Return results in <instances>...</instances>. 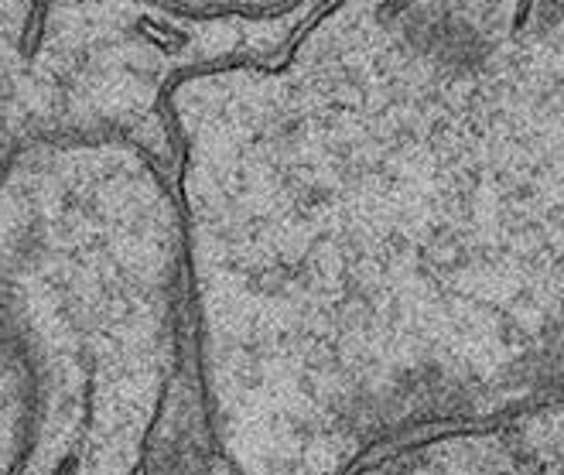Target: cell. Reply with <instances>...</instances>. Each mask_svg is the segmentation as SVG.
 I'll return each instance as SVG.
<instances>
[{
	"label": "cell",
	"mask_w": 564,
	"mask_h": 475,
	"mask_svg": "<svg viewBox=\"0 0 564 475\" xmlns=\"http://www.w3.org/2000/svg\"><path fill=\"white\" fill-rule=\"evenodd\" d=\"M169 120L219 400L401 418L564 380V0H332Z\"/></svg>",
	"instance_id": "obj_1"
},
{
	"label": "cell",
	"mask_w": 564,
	"mask_h": 475,
	"mask_svg": "<svg viewBox=\"0 0 564 475\" xmlns=\"http://www.w3.org/2000/svg\"><path fill=\"white\" fill-rule=\"evenodd\" d=\"M216 52L138 0H0V168L39 141L120 138L175 168L169 89Z\"/></svg>",
	"instance_id": "obj_2"
},
{
	"label": "cell",
	"mask_w": 564,
	"mask_h": 475,
	"mask_svg": "<svg viewBox=\"0 0 564 475\" xmlns=\"http://www.w3.org/2000/svg\"><path fill=\"white\" fill-rule=\"evenodd\" d=\"M195 31L219 65L281 55L332 0H138Z\"/></svg>",
	"instance_id": "obj_3"
}]
</instances>
